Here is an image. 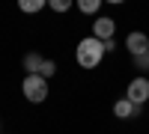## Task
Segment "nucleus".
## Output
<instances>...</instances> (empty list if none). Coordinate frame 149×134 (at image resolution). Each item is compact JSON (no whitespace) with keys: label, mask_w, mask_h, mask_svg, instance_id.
Masks as SVG:
<instances>
[{"label":"nucleus","mask_w":149,"mask_h":134,"mask_svg":"<svg viewBox=\"0 0 149 134\" xmlns=\"http://www.w3.org/2000/svg\"><path fill=\"white\" fill-rule=\"evenodd\" d=\"M104 54H107L104 42L95 39V36H86V39L78 42V54H74V57H78V66L81 69H95L104 60Z\"/></svg>","instance_id":"1"},{"label":"nucleus","mask_w":149,"mask_h":134,"mask_svg":"<svg viewBox=\"0 0 149 134\" xmlns=\"http://www.w3.org/2000/svg\"><path fill=\"white\" fill-rule=\"evenodd\" d=\"M21 90H24V99L33 101V104H42L48 99V81L42 75H27L21 83Z\"/></svg>","instance_id":"2"},{"label":"nucleus","mask_w":149,"mask_h":134,"mask_svg":"<svg viewBox=\"0 0 149 134\" xmlns=\"http://www.w3.org/2000/svg\"><path fill=\"white\" fill-rule=\"evenodd\" d=\"M125 99L131 101V104H146L149 101V78H134L128 87H125Z\"/></svg>","instance_id":"3"},{"label":"nucleus","mask_w":149,"mask_h":134,"mask_svg":"<svg viewBox=\"0 0 149 134\" xmlns=\"http://www.w3.org/2000/svg\"><path fill=\"white\" fill-rule=\"evenodd\" d=\"M125 48H128L131 57H143V54H149V39H146V33H128Z\"/></svg>","instance_id":"4"},{"label":"nucleus","mask_w":149,"mask_h":134,"mask_svg":"<svg viewBox=\"0 0 149 134\" xmlns=\"http://www.w3.org/2000/svg\"><path fill=\"white\" fill-rule=\"evenodd\" d=\"M113 30H116V21L113 18H95V24H93V36L102 39V42L113 39Z\"/></svg>","instance_id":"5"},{"label":"nucleus","mask_w":149,"mask_h":134,"mask_svg":"<svg viewBox=\"0 0 149 134\" xmlns=\"http://www.w3.org/2000/svg\"><path fill=\"white\" fill-rule=\"evenodd\" d=\"M113 116L116 119H134V116H140V104H131L128 99H119L113 104Z\"/></svg>","instance_id":"6"},{"label":"nucleus","mask_w":149,"mask_h":134,"mask_svg":"<svg viewBox=\"0 0 149 134\" xmlns=\"http://www.w3.org/2000/svg\"><path fill=\"white\" fill-rule=\"evenodd\" d=\"M42 63H45V60L39 54H27V57H24V69H27V75H39Z\"/></svg>","instance_id":"7"},{"label":"nucleus","mask_w":149,"mask_h":134,"mask_svg":"<svg viewBox=\"0 0 149 134\" xmlns=\"http://www.w3.org/2000/svg\"><path fill=\"white\" fill-rule=\"evenodd\" d=\"M98 6H102L98 0H81V3H78V9L84 12V15H95V12H98Z\"/></svg>","instance_id":"8"},{"label":"nucleus","mask_w":149,"mask_h":134,"mask_svg":"<svg viewBox=\"0 0 149 134\" xmlns=\"http://www.w3.org/2000/svg\"><path fill=\"white\" fill-rule=\"evenodd\" d=\"M45 6V0H21V12H39Z\"/></svg>","instance_id":"9"},{"label":"nucleus","mask_w":149,"mask_h":134,"mask_svg":"<svg viewBox=\"0 0 149 134\" xmlns=\"http://www.w3.org/2000/svg\"><path fill=\"white\" fill-rule=\"evenodd\" d=\"M54 72H57V63H54V60H45V63H42V69H39V75L48 81V78L54 75Z\"/></svg>","instance_id":"10"},{"label":"nucleus","mask_w":149,"mask_h":134,"mask_svg":"<svg viewBox=\"0 0 149 134\" xmlns=\"http://www.w3.org/2000/svg\"><path fill=\"white\" fill-rule=\"evenodd\" d=\"M131 63H134L137 72H149V57H146V54H143V57H131Z\"/></svg>","instance_id":"11"},{"label":"nucleus","mask_w":149,"mask_h":134,"mask_svg":"<svg viewBox=\"0 0 149 134\" xmlns=\"http://www.w3.org/2000/svg\"><path fill=\"white\" fill-rule=\"evenodd\" d=\"M48 6H51L54 12H69V9H72V3H69V0H51Z\"/></svg>","instance_id":"12"},{"label":"nucleus","mask_w":149,"mask_h":134,"mask_svg":"<svg viewBox=\"0 0 149 134\" xmlns=\"http://www.w3.org/2000/svg\"><path fill=\"white\" fill-rule=\"evenodd\" d=\"M146 57H149V54H146Z\"/></svg>","instance_id":"13"}]
</instances>
